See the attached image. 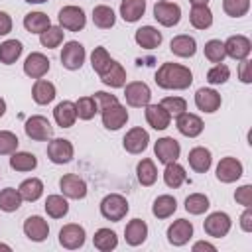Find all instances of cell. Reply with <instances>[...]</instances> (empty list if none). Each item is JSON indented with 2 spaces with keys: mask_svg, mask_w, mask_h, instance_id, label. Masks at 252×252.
<instances>
[{
  "mask_svg": "<svg viewBox=\"0 0 252 252\" xmlns=\"http://www.w3.org/2000/svg\"><path fill=\"white\" fill-rule=\"evenodd\" d=\"M100 81H102L104 85L112 87V89L124 87V85H126V71H124V67H122L118 61L112 59V63L108 65V69L100 75Z\"/></svg>",
  "mask_w": 252,
  "mask_h": 252,
  "instance_id": "cell-29",
  "label": "cell"
},
{
  "mask_svg": "<svg viewBox=\"0 0 252 252\" xmlns=\"http://www.w3.org/2000/svg\"><path fill=\"white\" fill-rule=\"evenodd\" d=\"M195 104L203 112H215L220 106V94L217 91H213V89H205L203 87V89H199L195 93Z\"/></svg>",
  "mask_w": 252,
  "mask_h": 252,
  "instance_id": "cell-22",
  "label": "cell"
},
{
  "mask_svg": "<svg viewBox=\"0 0 252 252\" xmlns=\"http://www.w3.org/2000/svg\"><path fill=\"white\" fill-rule=\"evenodd\" d=\"M67 211H69V203L63 195H49L45 199V213L51 219H61L67 215Z\"/></svg>",
  "mask_w": 252,
  "mask_h": 252,
  "instance_id": "cell-39",
  "label": "cell"
},
{
  "mask_svg": "<svg viewBox=\"0 0 252 252\" xmlns=\"http://www.w3.org/2000/svg\"><path fill=\"white\" fill-rule=\"evenodd\" d=\"M148 236V224L142 219H134L124 228V238L130 246H140Z\"/></svg>",
  "mask_w": 252,
  "mask_h": 252,
  "instance_id": "cell-24",
  "label": "cell"
},
{
  "mask_svg": "<svg viewBox=\"0 0 252 252\" xmlns=\"http://www.w3.org/2000/svg\"><path fill=\"white\" fill-rule=\"evenodd\" d=\"M85 47L79 41H67L61 49V65L69 71H77L85 63Z\"/></svg>",
  "mask_w": 252,
  "mask_h": 252,
  "instance_id": "cell-6",
  "label": "cell"
},
{
  "mask_svg": "<svg viewBox=\"0 0 252 252\" xmlns=\"http://www.w3.org/2000/svg\"><path fill=\"white\" fill-rule=\"evenodd\" d=\"M203 226H205V232H207L209 236H213V238H222V236H226L228 230H230V217H228L226 213H220V211L211 213V215L205 219Z\"/></svg>",
  "mask_w": 252,
  "mask_h": 252,
  "instance_id": "cell-8",
  "label": "cell"
},
{
  "mask_svg": "<svg viewBox=\"0 0 252 252\" xmlns=\"http://www.w3.org/2000/svg\"><path fill=\"white\" fill-rule=\"evenodd\" d=\"M199 250H209V252H217V248H215L213 244L205 242V240H201V242H195V244H193V252H199Z\"/></svg>",
  "mask_w": 252,
  "mask_h": 252,
  "instance_id": "cell-57",
  "label": "cell"
},
{
  "mask_svg": "<svg viewBox=\"0 0 252 252\" xmlns=\"http://www.w3.org/2000/svg\"><path fill=\"white\" fill-rule=\"evenodd\" d=\"M250 49H252V43L246 35H230L226 41H224V53L232 59H246L250 55Z\"/></svg>",
  "mask_w": 252,
  "mask_h": 252,
  "instance_id": "cell-14",
  "label": "cell"
},
{
  "mask_svg": "<svg viewBox=\"0 0 252 252\" xmlns=\"http://www.w3.org/2000/svg\"><path fill=\"white\" fill-rule=\"evenodd\" d=\"M4 112H6V102L4 98H0V116H4Z\"/></svg>",
  "mask_w": 252,
  "mask_h": 252,
  "instance_id": "cell-59",
  "label": "cell"
},
{
  "mask_svg": "<svg viewBox=\"0 0 252 252\" xmlns=\"http://www.w3.org/2000/svg\"><path fill=\"white\" fill-rule=\"evenodd\" d=\"M18 136L10 130H0V156L14 154L18 150Z\"/></svg>",
  "mask_w": 252,
  "mask_h": 252,
  "instance_id": "cell-50",
  "label": "cell"
},
{
  "mask_svg": "<svg viewBox=\"0 0 252 252\" xmlns=\"http://www.w3.org/2000/svg\"><path fill=\"white\" fill-rule=\"evenodd\" d=\"M222 10L230 18H240L250 10V0H222Z\"/></svg>",
  "mask_w": 252,
  "mask_h": 252,
  "instance_id": "cell-48",
  "label": "cell"
},
{
  "mask_svg": "<svg viewBox=\"0 0 252 252\" xmlns=\"http://www.w3.org/2000/svg\"><path fill=\"white\" fill-rule=\"evenodd\" d=\"M242 175V163L236 158H222L217 165V179L222 183H232L240 179Z\"/></svg>",
  "mask_w": 252,
  "mask_h": 252,
  "instance_id": "cell-17",
  "label": "cell"
},
{
  "mask_svg": "<svg viewBox=\"0 0 252 252\" xmlns=\"http://www.w3.org/2000/svg\"><path fill=\"white\" fill-rule=\"evenodd\" d=\"M136 43L144 49H156L159 47L161 43V33L154 28V26H142L140 30H136V35H134Z\"/></svg>",
  "mask_w": 252,
  "mask_h": 252,
  "instance_id": "cell-25",
  "label": "cell"
},
{
  "mask_svg": "<svg viewBox=\"0 0 252 252\" xmlns=\"http://www.w3.org/2000/svg\"><path fill=\"white\" fill-rule=\"evenodd\" d=\"M154 152H156V158H158L161 163H169V161H177L181 148H179V142H177L175 138L165 136V138H159V140L156 142Z\"/></svg>",
  "mask_w": 252,
  "mask_h": 252,
  "instance_id": "cell-11",
  "label": "cell"
},
{
  "mask_svg": "<svg viewBox=\"0 0 252 252\" xmlns=\"http://www.w3.org/2000/svg\"><path fill=\"white\" fill-rule=\"evenodd\" d=\"M24 232H26V236H28L30 240H33V242H41V240H45L47 234H49L47 220H43V219L37 217V215L28 217V219L24 220Z\"/></svg>",
  "mask_w": 252,
  "mask_h": 252,
  "instance_id": "cell-20",
  "label": "cell"
},
{
  "mask_svg": "<svg viewBox=\"0 0 252 252\" xmlns=\"http://www.w3.org/2000/svg\"><path fill=\"white\" fill-rule=\"evenodd\" d=\"M156 83L161 89L183 91V89H187L193 83V73L185 65H179V63H163L156 71Z\"/></svg>",
  "mask_w": 252,
  "mask_h": 252,
  "instance_id": "cell-1",
  "label": "cell"
},
{
  "mask_svg": "<svg viewBox=\"0 0 252 252\" xmlns=\"http://www.w3.org/2000/svg\"><path fill=\"white\" fill-rule=\"evenodd\" d=\"M49 26H51L49 16L43 14V12H30V14H26V18H24V28H26L30 33H41V32H45Z\"/></svg>",
  "mask_w": 252,
  "mask_h": 252,
  "instance_id": "cell-33",
  "label": "cell"
},
{
  "mask_svg": "<svg viewBox=\"0 0 252 252\" xmlns=\"http://www.w3.org/2000/svg\"><path fill=\"white\" fill-rule=\"evenodd\" d=\"M234 199H236L238 205L250 207V205H252V185H242L240 189H236Z\"/></svg>",
  "mask_w": 252,
  "mask_h": 252,
  "instance_id": "cell-53",
  "label": "cell"
},
{
  "mask_svg": "<svg viewBox=\"0 0 252 252\" xmlns=\"http://www.w3.org/2000/svg\"><path fill=\"white\" fill-rule=\"evenodd\" d=\"M0 250H6V252H10V250H12V248H10V246H8V244H0Z\"/></svg>",
  "mask_w": 252,
  "mask_h": 252,
  "instance_id": "cell-61",
  "label": "cell"
},
{
  "mask_svg": "<svg viewBox=\"0 0 252 252\" xmlns=\"http://www.w3.org/2000/svg\"><path fill=\"white\" fill-rule=\"evenodd\" d=\"M93 22H94L96 28H100V30H108V28L114 26L116 16H114V12H112L110 6L100 4V6H94V10H93Z\"/></svg>",
  "mask_w": 252,
  "mask_h": 252,
  "instance_id": "cell-41",
  "label": "cell"
},
{
  "mask_svg": "<svg viewBox=\"0 0 252 252\" xmlns=\"http://www.w3.org/2000/svg\"><path fill=\"white\" fill-rule=\"evenodd\" d=\"M175 126L187 138H195V136H199L203 132V120L197 114H191V112L179 114L177 120H175Z\"/></svg>",
  "mask_w": 252,
  "mask_h": 252,
  "instance_id": "cell-19",
  "label": "cell"
},
{
  "mask_svg": "<svg viewBox=\"0 0 252 252\" xmlns=\"http://www.w3.org/2000/svg\"><path fill=\"white\" fill-rule=\"evenodd\" d=\"M32 96L37 104H47L55 98V85L45 81V79H37L33 83V89H32Z\"/></svg>",
  "mask_w": 252,
  "mask_h": 252,
  "instance_id": "cell-31",
  "label": "cell"
},
{
  "mask_svg": "<svg viewBox=\"0 0 252 252\" xmlns=\"http://www.w3.org/2000/svg\"><path fill=\"white\" fill-rule=\"evenodd\" d=\"M93 98L96 100L98 110H104V108H108V106H112V104H116V102H118V98H116L114 94H108V93H104V91L94 93V96H93Z\"/></svg>",
  "mask_w": 252,
  "mask_h": 252,
  "instance_id": "cell-52",
  "label": "cell"
},
{
  "mask_svg": "<svg viewBox=\"0 0 252 252\" xmlns=\"http://www.w3.org/2000/svg\"><path fill=\"white\" fill-rule=\"evenodd\" d=\"M189 22L197 30H207L213 24V12L209 10V6H193L189 14Z\"/></svg>",
  "mask_w": 252,
  "mask_h": 252,
  "instance_id": "cell-36",
  "label": "cell"
},
{
  "mask_svg": "<svg viewBox=\"0 0 252 252\" xmlns=\"http://www.w3.org/2000/svg\"><path fill=\"white\" fill-rule=\"evenodd\" d=\"M63 28H57V26H49L45 32H41L39 33V41H41V45L43 47H47V49H53V47H57L61 41H63Z\"/></svg>",
  "mask_w": 252,
  "mask_h": 252,
  "instance_id": "cell-44",
  "label": "cell"
},
{
  "mask_svg": "<svg viewBox=\"0 0 252 252\" xmlns=\"http://www.w3.org/2000/svg\"><path fill=\"white\" fill-rule=\"evenodd\" d=\"M165 2H167V0H165Z\"/></svg>",
  "mask_w": 252,
  "mask_h": 252,
  "instance_id": "cell-62",
  "label": "cell"
},
{
  "mask_svg": "<svg viewBox=\"0 0 252 252\" xmlns=\"http://www.w3.org/2000/svg\"><path fill=\"white\" fill-rule=\"evenodd\" d=\"M47 71H49V59H47L43 53L33 51V53H30V55L26 57V61H24V73H26L28 77H32V79H41Z\"/></svg>",
  "mask_w": 252,
  "mask_h": 252,
  "instance_id": "cell-15",
  "label": "cell"
},
{
  "mask_svg": "<svg viewBox=\"0 0 252 252\" xmlns=\"http://www.w3.org/2000/svg\"><path fill=\"white\" fill-rule=\"evenodd\" d=\"M136 175H138V181H140L142 185L150 187V185H154L156 179H158V169H156L154 161L146 158V159H142V161L136 165Z\"/></svg>",
  "mask_w": 252,
  "mask_h": 252,
  "instance_id": "cell-42",
  "label": "cell"
},
{
  "mask_svg": "<svg viewBox=\"0 0 252 252\" xmlns=\"http://www.w3.org/2000/svg\"><path fill=\"white\" fill-rule=\"evenodd\" d=\"M85 228L81 224H65L61 230H59V244L67 250H77L85 244Z\"/></svg>",
  "mask_w": 252,
  "mask_h": 252,
  "instance_id": "cell-9",
  "label": "cell"
},
{
  "mask_svg": "<svg viewBox=\"0 0 252 252\" xmlns=\"http://www.w3.org/2000/svg\"><path fill=\"white\" fill-rule=\"evenodd\" d=\"M148 142H150V136H148V132H146L144 128H140V126L128 130L126 136H124V140H122L124 150L130 152V154H142V152L148 148Z\"/></svg>",
  "mask_w": 252,
  "mask_h": 252,
  "instance_id": "cell-16",
  "label": "cell"
},
{
  "mask_svg": "<svg viewBox=\"0 0 252 252\" xmlns=\"http://www.w3.org/2000/svg\"><path fill=\"white\" fill-rule=\"evenodd\" d=\"M59 26L69 30V32H79L85 28L87 24V18H85V12L79 8V6H63L59 10Z\"/></svg>",
  "mask_w": 252,
  "mask_h": 252,
  "instance_id": "cell-7",
  "label": "cell"
},
{
  "mask_svg": "<svg viewBox=\"0 0 252 252\" xmlns=\"http://www.w3.org/2000/svg\"><path fill=\"white\" fill-rule=\"evenodd\" d=\"M20 195H22V199L24 201H30V203H33V201H37L39 197H41V193H43V183H41V179H37V177H30V179H26V181H22L20 183Z\"/></svg>",
  "mask_w": 252,
  "mask_h": 252,
  "instance_id": "cell-34",
  "label": "cell"
},
{
  "mask_svg": "<svg viewBox=\"0 0 252 252\" xmlns=\"http://www.w3.org/2000/svg\"><path fill=\"white\" fill-rule=\"evenodd\" d=\"M146 12V0H122L120 2V16L124 22L134 24Z\"/></svg>",
  "mask_w": 252,
  "mask_h": 252,
  "instance_id": "cell-28",
  "label": "cell"
},
{
  "mask_svg": "<svg viewBox=\"0 0 252 252\" xmlns=\"http://www.w3.org/2000/svg\"><path fill=\"white\" fill-rule=\"evenodd\" d=\"M126 213H128V201L118 193H110L100 201V215L106 220L118 222L126 217Z\"/></svg>",
  "mask_w": 252,
  "mask_h": 252,
  "instance_id": "cell-2",
  "label": "cell"
},
{
  "mask_svg": "<svg viewBox=\"0 0 252 252\" xmlns=\"http://www.w3.org/2000/svg\"><path fill=\"white\" fill-rule=\"evenodd\" d=\"M189 2H191L193 6H207L209 0H189Z\"/></svg>",
  "mask_w": 252,
  "mask_h": 252,
  "instance_id": "cell-58",
  "label": "cell"
},
{
  "mask_svg": "<svg viewBox=\"0 0 252 252\" xmlns=\"http://www.w3.org/2000/svg\"><path fill=\"white\" fill-rule=\"evenodd\" d=\"M169 49H171V53L177 55V57H193L195 51H197V43H195V39H193L191 35L181 33V35H175V37L171 39Z\"/></svg>",
  "mask_w": 252,
  "mask_h": 252,
  "instance_id": "cell-27",
  "label": "cell"
},
{
  "mask_svg": "<svg viewBox=\"0 0 252 252\" xmlns=\"http://www.w3.org/2000/svg\"><path fill=\"white\" fill-rule=\"evenodd\" d=\"M175 209H177V201H175L171 195H159V197L154 201V205H152V213H154V217H158V219H167V217H171V215L175 213Z\"/></svg>",
  "mask_w": 252,
  "mask_h": 252,
  "instance_id": "cell-35",
  "label": "cell"
},
{
  "mask_svg": "<svg viewBox=\"0 0 252 252\" xmlns=\"http://www.w3.org/2000/svg\"><path fill=\"white\" fill-rule=\"evenodd\" d=\"M26 136L35 140V142H45V140H51L53 138V126L49 124V120L45 116H30L26 120Z\"/></svg>",
  "mask_w": 252,
  "mask_h": 252,
  "instance_id": "cell-3",
  "label": "cell"
},
{
  "mask_svg": "<svg viewBox=\"0 0 252 252\" xmlns=\"http://www.w3.org/2000/svg\"><path fill=\"white\" fill-rule=\"evenodd\" d=\"M37 165V158L30 152H14L10 158V167L16 171H32Z\"/></svg>",
  "mask_w": 252,
  "mask_h": 252,
  "instance_id": "cell-38",
  "label": "cell"
},
{
  "mask_svg": "<svg viewBox=\"0 0 252 252\" xmlns=\"http://www.w3.org/2000/svg\"><path fill=\"white\" fill-rule=\"evenodd\" d=\"M240 228L244 232H250L252 230V211H250V207H246V211L240 217Z\"/></svg>",
  "mask_w": 252,
  "mask_h": 252,
  "instance_id": "cell-55",
  "label": "cell"
},
{
  "mask_svg": "<svg viewBox=\"0 0 252 252\" xmlns=\"http://www.w3.org/2000/svg\"><path fill=\"white\" fill-rule=\"evenodd\" d=\"M47 158L53 163H69L73 159V144L65 138H55L47 144Z\"/></svg>",
  "mask_w": 252,
  "mask_h": 252,
  "instance_id": "cell-10",
  "label": "cell"
},
{
  "mask_svg": "<svg viewBox=\"0 0 252 252\" xmlns=\"http://www.w3.org/2000/svg\"><path fill=\"white\" fill-rule=\"evenodd\" d=\"M193 236V224L187 219H177L173 224H169L167 228V240L173 246H183L189 242V238Z\"/></svg>",
  "mask_w": 252,
  "mask_h": 252,
  "instance_id": "cell-12",
  "label": "cell"
},
{
  "mask_svg": "<svg viewBox=\"0 0 252 252\" xmlns=\"http://www.w3.org/2000/svg\"><path fill=\"white\" fill-rule=\"evenodd\" d=\"M100 112H102V124L108 130H118L128 122V110L120 102H116V104H112Z\"/></svg>",
  "mask_w": 252,
  "mask_h": 252,
  "instance_id": "cell-18",
  "label": "cell"
},
{
  "mask_svg": "<svg viewBox=\"0 0 252 252\" xmlns=\"http://www.w3.org/2000/svg\"><path fill=\"white\" fill-rule=\"evenodd\" d=\"M228 77H230V69H228L224 63H217V65L211 67L209 73H207V81H209L211 85H222V83L228 81Z\"/></svg>",
  "mask_w": 252,
  "mask_h": 252,
  "instance_id": "cell-49",
  "label": "cell"
},
{
  "mask_svg": "<svg viewBox=\"0 0 252 252\" xmlns=\"http://www.w3.org/2000/svg\"><path fill=\"white\" fill-rule=\"evenodd\" d=\"M26 2H30V4H43V2H47V0H26Z\"/></svg>",
  "mask_w": 252,
  "mask_h": 252,
  "instance_id": "cell-60",
  "label": "cell"
},
{
  "mask_svg": "<svg viewBox=\"0 0 252 252\" xmlns=\"http://www.w3.org/2000/svg\"><path fill=\"white\" fill-rule=\"evenodd\" d=\"M238 75H240V81H242V83H250V81H252V77H250V61H248V59H242V61H240Z\"/></svg>",
  "mask_w": 252,
  "mask_h": 252,
  "instance_id": "cell-54",
  "label": "cell"
},
{
  "mask_svg": "<svg viewBox=\"0 0 252 252\" xmlns=\"http://www.w3.org/2000/svg\"><path fill=\"white\" fill-rule=\"evenodd\" d=\"M22 201H24V199H22L20 191L14 189V187H6V189L0 191V209H2L4 213H14V211H18L20 205H22Z\"/></svg>",
  "mask_w": 252,
  "mask_h": 252,
  "instance_id": "cell-37",
  "label": "cell"
},
{
  "mask_svg": "<svg viewBox=\"0 0 252 252\" xmlns=\"http://www.w3.org/2000/svg\"><path fill=\"white\" fill-rule=\"evenodd\" d=\"M209 209V197L203 193H193L185 199V211L191 215H203Z\"/></svg>",
  "mask_w": 252,
  "mask_h": 252,
  "instance_id": "cell-43",
  "label": "cell"
},
{
  "mask_svg": "<svg viewBox=\"0 0 252 252\" xmlns=\"http://www.w3.org/2000/svg\"><path fill=\"white\" fill-rule=\"evenodd\" d=\"M75 108H77V116L81 120H91L96 112H98V106H96V100L93 96H83L75 102Z\"/></svg>",
  "mask_w": 252,
  "mask_h": 252,
  "instance_id": "cell-45",
  "label": "cell"
},
{
  "mask_svg": "<svg viewBox=\"0 0 252 252\" xmlns=\"http://www.w3.org/2000/svg\"><path fill=\"white\" fill-rule=\"evenodd\" d=\"M93 244L100 252H110V250H114L118 246V236L110 228H98L94 232V236H93Z\"/></svg>",
  "mask_w": 252,
  "mask_h": 252,
  "instance_id": "cell-32",
  "label": "cell"
},
{
  "mask_svg": "<svg viewBox=\"0 0 252 252\" xmlns=\"http://www.w3.org/2000/svg\"><path fill=\"white\" fill-rule=\"evenodd\" d=\"M124 98H126V102H128L130 106L142 108V106L150 104L152 91H150V87H148L146 83H142V81H132V83H128L126 89H124Z\"/></svg>",
  "mask_w": 252,
  "mask_h": 252,
  "instance_id": "cell-4",
  "label": "cell"
},
{
  "mask_svg": "<svg viewBox=\"0 0 252 252\" xmlns=\"http://www.w3.org/2000/svg\"><path fill=\"white\" fill-rule=\"evenodd\" d=\"M159 104H161L169 114H173V116H179V114H183V112L187 110V102H185V98H181V96H165Z\"/></svg>",
  "mask_w": 252,
  "mask_h": 252,
  "instance_id": "cell-51",
  "label": "cell"
},
{
  "mask_svg": "<svg viewBox=\"0 0 252 252\" xmlns=\"http://www.w3.org/2000/svg\"><path fill=\"white\" fill-rule=\"evenodd\" d=\"M146 120L154 130H165L171 122V114L161 104H146Z\"/></svg>",
  "mask_w": 252,
  "mask_h": 252,
  "instance_id": "cell-21",
  "label": "cell"
},
{
  "mask_svg": "<svg viewBox=\"0 0 252 252\" xmlns=\"http://www.w3.org/2000/svg\"><path fill=\"white\" fill-rule=\"evenodd\" d=\"M22 41L18 39H6L2 45H0V63L4 65H12L16 63V59L22 55Z\"/></svg>",
  "mask_w": 252,
  "mask_h": 252,
  "instance_id": "cell-40",
  "label": "cell"
},
{
  "mask_svg": "<svg viewBox=\"0 0 252 252\" xmlns=\"http://www.w3.org/2000/svg\"><path fill=\"white\" fill-rule=\"evenodd\" d=\"M185 179H187V173H185V169H183L177 161H169V163H165V169H163V181H165L167 187L177 189V187H181V185L185 183Z\"/></svg>",
  "mask_w": 252,
  "mask_h": 252,
  "instance_id": "cell-30",
  "label": "cell"
},
{
  "mask_svg": "<svg viewBox=\"0 0 252 252\" xmlns=\"http://www.w3.org/2000/svg\"><path fill=\"white\" fill-rule=\"evenodd\" d=\"M110 63H112V59H110L108 51H106L104 47H94V51H93V55H91V65H93V69H94L98 75H102V73L108 69Z\"/></svg>",
  "mask_w": 252,
  "mask_h": 252,
  "instance_id": "cell-47",
  "label": "cell"
},
{
  "mask_svg": "<svg viewBox=\"0 0 252 252\" xmlns=\"http://www.w3.org/2000/svg\"><path fill=\"white\" fill-rule=\"evenodd\" d=\"M53 118H55L57 126H61V128H71V126L75 124V120H77L75 102H71V100L59 102V104L55 106V110H53Z\"/></svg>",
  "mask_w": 252,
  "mask_h": 252,
  "instance_id": "cell-23",
  "label": "cell"
},
{
  "mask_svg": "<svg viewBox=\"0 0 252 252\" xmlns=\"http://www.w3.org/2000/svg\"><path fill=\"white\" fill-rule=\"evenodd\" d=\"M12 32V18L6 12H0V35H6Z\"/></svg>",
  "mask_w": 252,
  "mask_h": 252,
  "instance_id": "cell-56",
  "label": "cell"
},
{
  "mask_svg": "<svg viewBox=\"0 0 252 252\" xmlns=\"http://www.w3.org/2000/svg\"><path fill=\"white\" fill-rule=\"evenodd\" d=\"M59 187H61V193L69 199H83L87 195V183L75 173L63 175L59 179Z\"/></svg>",
  "mask_w": 252,
  "mask_h": 252,
  "instance_id": "cell-13",
  "label": "cell"
},
{
  "mask_svg": "<svg viewBox=\"0 0 252 252\" xmlns=\"http://www.w3.org/2000/svg\"><path fill=\"white\" fill-rule=\"evenodd\" d=\"M205 57L211 63H222V59L226 57L224 53V43L220 39H211L205 43Z\"/></svg>",
  "mask_w": 252,
  "mask_h": 252,
  "instance_id": "cell-46",
  "label": "cell"
},
{
  "mask_svg": "<svg viewBox=\"0 0 252 252\" xmlns=\"http://www.w3.org/2000/svg\"><path fill=\"white\" fill-rule=\"evenodd\" d=\"M187 161H189V165H191L197 173H205V171H209V167H211V163H213V158H211V152H209L207 148L197 146V148H193V150L189 152Z\"/></svg>",
  "mask_w": 252,
  "mask_h": 252,
  "instance_id": "cell-26",
  "label": "cell"
},
{
  "mask_svg": "<svg viewBox=\"0 0 252 252\" xmlns=\"http://www.w3.org/2000/svg\"><path fill=\"white\" fill-rule=\"evenodd\" d=\"M154 18H156L161 26H165V28L177 26L179 20H181V8H179L175 2L159 0V2H156V6H154Z\"/></svg>",
  "mask_w": 252,
  "mask_h": 252,
  "instance_id": "cell-5",
  "label": "cell"
}]
</instances>
